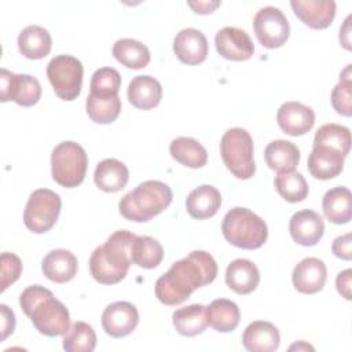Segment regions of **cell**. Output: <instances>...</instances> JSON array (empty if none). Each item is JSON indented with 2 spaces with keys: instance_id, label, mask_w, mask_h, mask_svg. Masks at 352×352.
Returning <instances> with one entry per match:
<instances>
[{
  "instance_id": "277c9868",
  "label": "cell",
  "mask_w": 352,
  "mask_h": 352,
  "mask_svg": "<svg viewBox=\"0 0 352 352\" xmlns=\"http://www.w3.org/2000/svg\"><path fill=\"white\" fill-rule=\"evenodd\" d=\"M172 198L173 194L168 184L160 180H146L120 199L118 209L126 220L144 223L164 212Z\"/></svg>"
},
{
  "instance_id": "1f68e13d",
  "label": "cell",
  "mask_w": 352,
  "mask_h": 352,
  "mask_svg": "<svg viewBox=\"0 0 352 352\" xmlns=\"http://www.w3.org/2000/svg\"><path fill=\"white\" fill-rule=\"evenodd\" d=\"M113 56L128 69H143L150 62L148 48L133 38H120L113 45Z\"/></svg>"
},
{
  "instance_id": "ac0fdd59",
  "label": "cell",
  "mask_w": 352,
  "mask_h": 352,
  "mask_svg": "<svg viewBox=\"0 0 352 352\" xmlns=\"http://www.w3.org/2000/svg\"><path fill=\"white\" fill-rule=\"evenodd\" d=\"M173 51L180 62L186 65H198L208 56V40L201 30L186 28L175 36Z\"/></svg>"
},
{
  "instance_id": "bcb514c9",
  "label": "cell",
  "mask_w": 352,
  "mask_h": 352,
  "mask_svg": "<svg viewBox=\"0 0 352 352\" xmlns=\"http://www.w3.org/2000/svg\"><path fill=\"white\" fill-rule=\"evenodd\" d=\"M290 351H293V349H311V351H314V346H311V345H308V344H305L304 341H300L298 344H294V345H292L290 348H289Z\"/></svg>"
},
{
  "instance_id": "ba28073f",
  "label": "cell",
  "mask_w": 352,
  "mask_h": 352,
  "mask_svg": "<svg viewBox=\"0 0 352 352\" xmlns=\"http://www.w3.org/2000/svg\"><path fill=\"white\" fill-rule=\"evenodd\" d=\"M62 199L50 188L34 190L26 202L23 210V223L34 234L50 231L60 213Z\"/></svg>"
},
{
  "instance_id": "30bf717a",
  "label": "cell",
  "mask_w": 352,
  "mask_h": 352,
  "mask_svg": "<svg viewBox=\"0 0 352 352\" xmlns=\"http://www.w3.org/2000/svg\"><path fill=\"white\" fill-rule=\"evenodd\" d=\"M253 30L258 43L271 50L282 47L290 34L287 18L280 8L274 6L263 7L256 12Z\"/></svg>"
},
{
  "instance_id": "8fae6325",
  "label": "cell",
  "mask_w": 352,
  "mask_h": 352,
  "mask_svg": "<svg viewBox=\"0 0 352 352\" xmlns=\"http://www.w3.org/2000/svg\"><path fill=\"white\" fill-rule=\"evenodd\" d=\"M0 100H12L22 107H30L41 98V85L30 74H15L7 69L0 70Z\"/></svg>"
},
{
  "instance_id": "44dd1931",
  "label": "cell",
  "mask_w": 352,
  "mask_h": 352,
  "mask_svg": "<svg viewBox=\"0 0 352 352\" xmlns=\"http://www.w3.org/2000/svg\"><path fill=\"white\" fill-rule=\"evenodd\" d=\"M43 274L55 283H65L77 275V257L66 249H55L45 254L41 263Z\"/></svg>"
},
{
  "instance_id": "4dcf8cb0",
  "label": "cell",
  "mask_w": 352,
  "mask_h": 352,
  "mask_svg": "<svg viewBox=\"0 0 352 352\" xmlns=\"http://www.w3.org/2000/svg\"><path fill=\"white\" fill-rule=\"evenodd\" d=\"M169 153L173 160L187 168H202L208 161L206 148L195 139L179 136L169 144Z\"/></svg>"
},
{
  "instance_id": "484cf974",
  "label": "cell",
  "mask_w": 352,
  "mask_h": 352,
  "mask_svg": "<svg viewBox=\"0 0 352 352\" xmlns=\"http://www.w3.org/2000/svg\"><path fill=\"white\" fill-rule=\"evenodd\" d=\"M19 52L28 59H41L47 56L52 47V38L47 29L38 25L26 26L18 36Z\"/></svg>"
},
{
  "instance_id": "d6a6232c",
  "label": "cell",
  "mask_w": 352,
  "mask_h": 352,
  "mask_svg": "<svg viewBox=\"0 0 352 352\" xmlns=\"http://www.w3.org/2000/svg\"><path fill=\"white\" fill-rule=\"evenodd\" d=\"M132 264L140 268L151 270L161 264L164 258L162 245L147 235H136L131 248Z\"/></svg>"
},
{
  "instance_id": "d590c367",
  "label": "cell",
  "mask_w": 352,
  "mask_h": 352,
  "mask_svg": "<svg viewBox=\"0 0 352 352\" xmlns=\"http://www.w3.org/2000/svg\"><path fill=\"white\" fill-rule=\"evenodd\" d=\"M314 146H327L346 157L351 148V131L340 124H324L316 131Z\"/></svg>"
},
{
  "instance_id": "ffe728a7",
  "label": "cell",
  "mask_w": 352,
  "mask_h": 352,
  "mask_svg": "<svg viewBox=\"0 0 352 352\" xmlns=\"http://www.w3.org/2000/svg\"><path fill=\"white\" fill-rule=\"evenodd\" d=\"M280 334L275 324L265 320H254L245 329L242 344L250 352H272L278 349Z\"/></svg>"
},
{
  "instance_id": "6da1fadb",
  "label": "cell",
  "mask_w": 352,
  "mask_h": 352,
  "mask_svg": "<svg viewBox=\"0 0 352 352\" xmlns=\"http://www.w3.org/2000/svg\"><path fill=\"white\" fill-rule=\"evenodd\" d=\"M217 264L205 250H194L187 257L173 263L155 282V297L165 305H180L194 290L214 280Z\"/></svg>"
},
{
  "instance_id": "8d00e7d4",
  "label": "cell",
  "mask_w": 352,
  "mask_h": 352,
  "mask_svg": "<svg viewBox=\"0 0 352 352\" xmlns=\"http://www.w3.org/2000/svg\"><path fill=\"white\" fill-rule=\"evenodd\" d=\"M96 346L94 327L82 320L74 322L63 337V349L67 352H92Z\"/></svg>"
},
{
  "instance_id": "e575fe53",
  "label": "cell",
  "mask_w": 352,
  "mask_h": 352,
  "mask_svg": "<svg viewBox=\"0 0 352 352\" xmlns=\"http://www.w3.org/2000/svg\"><path fill=\"white\" fill-rule=\"evenodd\" d=\"M278 194L287 202L296 204L307 198L309 187L305 177L296 170L279 172L274 180Z\"/></svg>"
},
{
  "instance_id": "d6986e66",
  "label": "cell",
  "mask_w": 352,
  "mask_h": 352,
  "mask_svg": "<svg viewBox=\"0 0 352 352\" xmlns=\"http://www.w3.org/2000/svg\"><path fill=\"white\" fill-rule=\"evenodd\" d=\"M345 157L327 146H314L308 157V170L319 180H329L342 172Z\"/></svg>"
},
{
  "instance_id": "7c38bea8",
  "label": "cell",
  "mask_w": 352,
  "mask_h": 352,
  "mask_svg": "<svg viewBox=\"0 0 352 352\" xmlns=\"http://www.w3.org/2000/svg\"><path fill=\"white\" fill-rule=\"evenodd\" d=\"M139 323L136 307L128 301H116L107 305L102 314V327L110 337L129 336Z\"/></svg>"
},
{
  "instance_id": "ab89813d",
  "label": "cell",
  "mask_w": 352,
  "mask_h": 352,
  "mask_svg": "<svg viewBox=\"0 0 352 352\" xmlns=\"http://www.w3.org/2000/svg\"><path fill=\"white\" fill-rule=\"evenodd\" d=\"M21 258L10 252H4L0 256V275H1V289L3 293L10 285H12L22 274Z\"/></svg>"
},
{
  "instance_id": "9c48e42d",
  "label": "cell",
  "mask_w": 352,
  "mask_h": 352,
  "mask_svg": "<svg viewBox=\"0 0 352 352\" xmlns=\"http://www.w3.org/2000/svg\"><path fill=\"white\" fill-rule=\"evenodd\" d=\"M82 74L81 60L72 55H56L47 65V77L62 100H74L80 95Z\"/></svg>"
},
{
  "instance_id": "e0dca14e",
  "label": "cell",
  "mask_w": 352,
  "mask_h": 352,
  "mask_svg": "<svg viewBox=\"0 0 352 352\" xmlns=\"http://www.w3.org/2000/svg\"><path fill=\"white\" fill-rule=\"evenodd\" d=\"M294 15L312 29H326L336 16L334 0H292Z\"/></svg>"
},
{
  "instance_id": "4316f807",
  "label": "cell",
  "mask_w": 352,
  "mask_h": 352,
  "mask_svg": "<svg viewBox=\"0 0 352 352\" xmlns=\"http://www.w3.org/2000/svg\"><path fill=\"white\" fill-rule=\"evenodd\" d=\"M322 209L326 219L334 224H345L352 217V195L346 187H333L326 191L322 199Z\"/></svg>"
},
{
  "instance_id": "b9f144b4",
  "label": "cell",
  "mask_w": 352,
  "mask_h": 352,
  "mask_svg": "<svg viewBox=\"0 0 352 352\" xmlns=\"http://www.w3.org/2000/svg\"><path fill=\"white\" fill-rule=\"evenodd\" d=\"M0 318H1V324H0V341H4L10 334L14 333L15 329V315L12 309H10L6 304H0Z\"/></svg>"
},
{
  "instance_id": "7bdbcfd3",
  "label": "cell",
  "mask_w": 352,
  "mask_h": 352,
  "mask_svg": "<svg viewBox=\"0 0 352 352\" xmlns=\"http://www.w3.org/2000/svg\"><path fill=\"white\" fill-rule=\"evenodd\" d=\"M351 280H352V270L346 268L344 271H341L337 278H336V287L338 290V293L345 298V300H351Z\"/></svg>"
},
{
  "instance_id": "f546056e",
  "label": "cell",
  "mask_w": 352,
  "mask_h": 352,
  "mask_svg": "<svg viewBox=\"0 0 352 352\" xmlns=\"http://www.w3.org/2000/svg\"><path fill=\"white\" fill-rule=\"evenodd\" d=\"M172 322L179 334L186 337L198 336L208 327L206 307L202 304L182 307L173 312Z\"/></svg>"
},
{
  "instance_id": "cb8c5ba5",
  "label": "cell",
  "mask_w": 352,
  "mask_h": 352,
  "mask_svg": "<svg viewBox=\"0 0 352 352\" xmlns=\"http://www.w3.org/2000/svg\"><path fill=\"white\" fill-rule=\"evenodd\" d=\"M221 205L220 191L210 186L202 184L194 188L186 199V209L192 219L205 220L213 217Z\"/></svg>"
},
{
  "instance_id": "603a6c76",
  "label": "cell",
  "mask_w": 352,
  "mask_h": 352,
  "mask_svg": "<svg viewBox=\"0 0 352 352\" xmlns=\"http://www.w3.org/2000/svg\"><path fill=\"white\" fill-rule=\"evenodd\" d=\"M226 283L236 294H249L260 283L258 268L248 258H236L226 270Z\"/></svg>"
},
{
  "instance_id": "8992f818",
  "label": "cell",
  "mask_w": 352,
  "mask_h": 352,
  "mask_svg": "<svg viewBox=\"0 0 352 352\" xmlns=\"http://www.w3.org/2000/svg\"><path fill=\"white\" fill-rule=\"evenodd\" d=\"M220 154L224 165L235 177L246 180L256 173L253 139L246 129H227L220 140Z\"/></svg>"
},
{
  "instance_id": "83f0119b",
  "label": "cell",
  "mask_w": 352,
  "mask_h": 352,
  "mask_svg": "<svg viewBox=\"0 0 352 352\" xmlns=\"http://www.w3.org/2000/svg\"><path fill=\"white\" fill-rule=\"evenodd\" d=\"M264 160L268 168L276 170L278 173L294 170L300 162V150L289 140H272L264 150Z\"/></svg>"
},
{
  "instance_id": "60d3db41",
  "label": "cell",
  "mask_w": 352,
  "mask_h": 352,
  "mask_svg": "<svg viewBox=\"0 0 352 352\" xmlns=\"http://www.w3.org/2000/svg\"><path fill=\"white\" fill-rule=\"evenodd\" d=\"M331 250L334 253L336 257L341 258V260H351L352 258V249H351V234L346 232L344 235L337 236L333 241L331 245Z\"/></svg>"
},
{
  "instance_id": "3957f363",
  "label": "cell",
  "mask_w": 352,
  "mask_h": 352,
  "mask_svg": "<svg viewBox=\"0 0 352 352\" xmlns=\"http://www.w3.org/2000/svg\"><path fill=\"white\" fill-rule=\"evenodd\" d=\"M135 234L128 230L114 231L107 241L98 246L89 257V272L102 285L121 282L132 264L131 248Z\"/></svg>"
},
{
  "instance_id": "7a4b0ae2",
  "label": "cell",
  "mask_w": 352,
  "mask_h": 352,
  "mask_svg": "<svg viewBox=\"0 0 352 352\" xmlns=\"http://www.w3.org/2000/svg\"><path fill=\"white\" fill-rule=\"evenodd\" d=\"M19 305L30 318L34 329L47 337L65 336L70 329V315L66 305L44 286L26 287L19 296Z\"/></svg>"
},
{
  "instance_id": "f1b7e54d",
  "label": "cell",
  "mask_w": 352,
  "mask_h": 352,
  "mask_svg": "<svg viewBox=\"0 0 352 352\" xmlns=\"http://www.w3.org/2000/svg\"><path fill=\"white\" fill-rule=\"evenodd\" d=\"M208 324L219 333H230L236 329L241 319L238 305L227 298L213 300L206 307Z\"/></svg>"
},
{
  "instance_id": "ee69618b",
  "label": "cell",
  "mask_w": 352,
  "mask_h": 352,
  "mask_svg": "<svg viewBox=\"0 0 352 352\" xmlns=\"http://www.w3.org/2000/svg\"><path fill=\"white\" fill-rule=\"evenodd\" d=\"M187 4L197 14H210L220 6V1H188Z\"/></svg>"
},
{
  "instance_id": "7402d4cb",
  "label": "cell",
  "mask_w": 352,
  "mask_h": 352,
  "mask_svg": "<svg viewBox=\"0 0 352 352\" xmlns=\"http://www.w3.org/2000/svg\"><path fill=\"white\" fill-rule=\"evenodd\" d=\"M129 103L140 110H150L158 106L162 98V87L157 78L148 74L136 76L128 85Z\"/></svg>"
},
{
  "instance_id": "2e32d148",
  "label": "cell",
  "mask_w": 352,
  "mask_h": 352,
  "mask_svg": "<svg viewBox=\"0 0 352 352\" xmlns=\"http://www.w3.org/2000/svg\"><path fill=\"white\" fill-rule=\"evenodd\" d=\"M289 231L296 243L301 246H314L323 236L324 223L315 210L302 209L290 217Z\"/></svg>"
},
{
  "instance_id": "4fadbf2b",
  "label": "cell",
  "mask_w": 352,
  "mask_h": 352,
  "mask_svg": "<svg viewBox=\"0 0 352 352\" xmlns=\"http://www.w3.org/2000/svg\"><path fill=\"white\" fill-rule=\"evenodd\" d=\"M214 45L220 56L235 62L246 60L254 52V45L249 34L234 26L220 29L214 36Z\"/></svg>"
},
{
  "instance_id": "f35d334b",
  "label": "cell",
  "mask_w": 352,
  "mask_h": 352,
  "mask_svg": "<svg viewBox=\"0 0 352 352\" xmlns=\"http://www.w3.org/2000/svg\"><path fill=\"white\" fill-rule=\"evenodd\" d=\"M121 87V76L113 67H100L95 70L89 84V94L96 96L118 95Z\"/></svg>"
},
{
  "instance_id": "5b68a950",
  "label": "cell",
  "mask_w": 352,
  "mask_h": 352,
  "mask_svg": "<svg viewBox=\"0 0 352 352\" xmlns=\"http://www.w3.org/2000/svg\"><path fill=\"white\" fill-rule=\"evenodd\" d=\"M221 232L226 241L239 249H258L268 238L267 223L248 208L230 209L221 221Z\"/></svg>"
},
{
  "instance_id": "836d02e7",
  "label": "cell",
  "mask_w": 352,
  "mask_h": 352,
  "mask_svg": "<svg viewBox=\"0 0 352 352\" xmlns=\"http://www.w3.org/2000/svg\"><path fill=\"white\" fill-rule=\"evenodd\" d=\"M85 110L88 117L96 124H111L121 113V99L114 96L88 95L85 100Z\"/></svg>"
},
{
  "instance_id": "d4e9b609",
  "label": "cell",
  "mask_w": 352,
  "mask_h": 352,
  "mask_svg": "<svg viewBox=\"0 0 352 352\" xmlns=\"http://www.w3.org/2000/svg\"><path fill=\"white\" fill-rule=\"evenodd\" d=\"M129 179L126 165L116 158L102 160L94 172L95 184L106 192H117L122 190Z\"/></svg>"
},
{
  "instance_id": "f6af8a7d",
  "label": "cell",
  "mask_w": 352,
  "mask_h": 352,
  "mask_svg": "<svg viewBox=\"0 0 352 352\" xmlns=\"http://www.w3.org/2000/svg\"><path fill=\"white\" fill-rule=\"evenodd\" d=\"M351 19L352 15H348L344 21V25L340 28V43L348 51H351Z\"/></svg>"
},
{
  "instance_id": "52a82bcc",
  "label": "cell",
  "mask_w": 352,
  "mask_h": 352,
  "mask_svg": "<svg viewBox=\"0 0 352 352\" xmlns=\"http://www.w3.org/2000/svg\"><path fill=\"white\" fill-rule=\"evenodd\" d=\"M87 166V153L78 143L65 140L54 147L51 154V173L59 186L66 188L80 186L84 182Z\"/></svg>"
},
{
  "instance_id": "9a60e30c",
  "label": "cell",
  "mask_w": 352,
  "mask_h": 352,
  "mask_svg": "<svg viewBox=\"0 0 352 352\" xmlns=\"http://www.w3.org/2000/svg\"><path fill=\"white\" fill-rule=\"evenodd\" d=\"M327 279L326 264L318 257L302 258L292 272V282L296 290L302 294H315L320 292Z\"/></svg>"
},
{
  "instance_id": "5bb4252c",
  "label": "cell",
  "mask_w": 352,
  "mask_h": 352,
  "mask_svg": "<svg viewBox=\"0 0 352 352\" xmlns=\"http://www.w3.org/2000/svg\"><path fill=\"white\" fill-rule=\"evenodd\" d=\"M279 128L290 136H301L309 132L315 124V113L300 102H285L276 113Z\"/></svg>"
},
{
  "instance_id": "74e56055",
  "label": "cell",
  "mask_w": 352,
  "mask_h": 352,
  "mask_svg": "<svg viewBox=\"0 0 352 352\" xmlns=\"http://www.w3.org/2000/svg\"><path fill=\"white\" fill-rule=\"evenodd\" d=\"M352 65H346L340 74L338 84L333 88L330 100L334 110L345 117L352 114Z\"/></svg>"
}]
</instances>
